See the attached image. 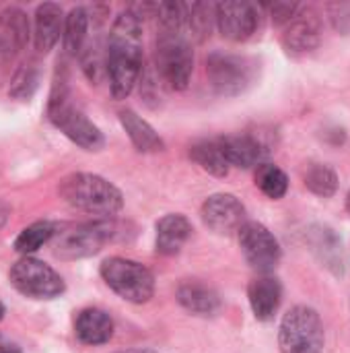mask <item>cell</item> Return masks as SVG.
<instances>
[{
    "label": "cell",
    "mask_w": 350,
    "mask_h": 353,
    "mask_svg": "<svg viewBox=\"0 0 350 353\" xmlns=\"http://www.w3.org/2000/svg\"><path fill=\"white\" fill-rule=\"evenodd\" d=\"M60 225L58 223H52V221H35L31 223L29 228H25L17 240H14V250L19 254H25L29 256L31 252L39 250L43 244H47L52 238H56Z\"/></svg>",
    "instance_id": "25"
},
{
    "label": "cell",
    "mask_w": 350,
    "mask_h": 353,
    "mask_svg": "<svg viewBox=\"0 0 350 353\" xmlns=\"http://www.w3.org/2000/svg\"><path fill=\"white\" fill-rule=\"evenodd\" d=\"M10 283L19 294L33 300H52L64 294L62 277L50 265L31 256H25L12 265Z\"/></svg>",
    "instance_id": "8"
},
{
    "label": "cell",
    "mask_w": 350,
    "mask_h": 353,
    "mask_svg": "<svg viewBox=\"0 0 350 353\" xmlns=\"http://www.w3.org/2000/svg\"><path fill=\"white\" fill-rule=\"evenodd\" d=\"M202 221L215 234H233L245 223V207L233 194H212L202 205Z\"/></svg>",
    "instance_id": "12"
},
{
    "label": "cell",
    "mask_w": 350,
    "mask_h": 353,
    "mask_svg": "<svg viewBox=\"0 0 350 353\" xmlns=\"http://www.w3.org/2000/svg\"><path fill=\"white\" fill-rule=\"evenodd\" d=\"M206 74L217 93L233 97L254 85L258 74V62L250 56L212 52L206 58Z\"/></svg>",
    "instance_id": "7"
},
{
    "label": "cell",
    "mask_w": 350,
    "mask_h": 353,
    "mask_svg": "<svg viewBox=\"0 0 350 353\" xmlns=\"http://www.w3.org/2000/svg\"><path fill=\"white\" fill-rule=\"evenodd\" d=\"M256 184L260 186V190L268 196V199H283L289 190V178L287 174L272 165V163H264L258 168V174H256Z\"/></svg>",
    "instance_id": "27"
},
{
    "label": "cell",
    "mask_w": 350,
    "mask_h": 353,
    "mask_svg": "<svg viewBox=\"0 0 350 353\" xmlns=\"http://www.w3.org/2000/svg\"><path fill=\"white\" fill-rule=\"evenodd\" d=\"M76 337L85 345H103L113 335V321L99 308H87L76 316Z\"/></svg>",
    "instance_id": "19"
},
{
    "label": "cell",
    "mask_w": 350,
    "mask_h": 353,
    "mask_svg": "<svg viewBox=\"0 0 350 353\" xmlns=\"http://www.w3.org/2000/svg\"><path fill=\"white\" fill-rule=\"evenodd\" d=\"M217 143L229 165L243 168V170L264 165L270 153L268 147L254 134H227L217 139Z\"/></svg>",
    "instance_id": "14"
},
{
    "label": "cell",
    "mask_w": 350,
    "mask_h": 353,
    "mask_svg": "<svg viewBox=\"0 0 350 353\" xmlns=\"http://www.w3.org/2000/svg\"><path fill=\"white\" fill-rule=\"evenodd\" d=\"M212 25H217L215 4H206V2L186 4V35L194 37L196 41H204L206 37H210Z\"/></svg>",
    "instance_id": "24"
},
{
    "label": "cell",
    "mask_w": 350,
    "mask_h": 353,
    "mask_svg": "<svg viewBox=\"0 0 350 353\" xmlns=\"http://www.w3.org/2000/svg\"><path fill=\"white\" fill-rule=\"evenodd\" d=\"M192 236V223L177 213L165 215L157 223V252L163 256L177 254Z\"/></svg>",
    "instance_id": "18"
},
{
    "label": "cell",
    "mask_w": 350,
    "mask_h": 353,
    "mask_svg": "<svg viewBox=\"0 0 350 353\" xmlns=\"http://www.w3.org/2000/svg\"><path fill=\"white\" fill-rule=\"evenodd\" d=\"M239 246L245 256V261L258 271V273H272L281 263V246L278 240L272 236V232L258 223V221H245L239 230Z\"/></svg>",
    "instance_id": "10"
},
{
    "label": "cell",
    "mask_w": 350,
    "mask_h": 353,
    "mask_svg": "<svg viewBox=\"0 0 350 353\" xmlns=\"http://www.w3.org/2000/svg\"><path fill=\"white\" fill-rule=\"evenodd\" d=\"M177 302L196 316H212L221 308L219 294L202 281L190 279L177 288Z\"/></svg>",
    "instance_id": "17"
},
{
    "label": "cell",
    "mask_w": 350,
    "mask_h": 353,
    "mask_svg": "<svg viewBox=\"0 0 350 353\" xmlns=\"http://www.w3.org/2000/svg\"><path fill=\"white\" fill-rule=\"evenodd\" d=\"M118 353H157L153 350H128V352H118Z\"/></svg>",
    "instance_id": "33"
},
{
    "label": "cell",
    "mask_w": 350,
    "mask_h": 353,
    "mask_svg": "<svg viewBox=\"0 0 350 353\" xmlns=\"http://www.w3.org/2000/svg\"><path fill=\"white\" fill-rule=\"evenodd\" d=\"M2 316H4V306H2V302H0V321H2Z\"/></svg>",
    "instance_id": "34"
},
{
    "label": "cell",
    "mask_w": 350,
    "mask_h": 353,
    "mask_svg": "<svg viewBox=\"0 0 350 353\" xmlns=\"http://www.w3.org/2000/svg\"><path fill=\"white\" fill-rule=\"evenodd\" d=\"M0 353H21V350H19L14 343H4V341L0 339Z\"/></svg>",
    "instance_id": "31"
},
{
    "label": "cell",
    "mask_w": 350,
    "mask_h": 353,
    "mask_svg": "<svg viewBox=\"0 0 350 353\" xmlns=\"http://www.w3.org/2000/svg\"><path fill=\"white\" fill-rule=\"evenodd\" d=\"M120 122H122L126 134L130 137L132 145L136 147V151H140V153H157V151L165 149V143L159 137V132L146 120H142L136 112L122 110L120 112Z\"/></svg>",
    "instance_id": "20"
},
{
    "label": "cell",
    "mask_w": 350,
    "mask_h": 353,
    "mask_svg": "<svg viewBox=\"0 0 350 353\" xmlns=\"http://www.w3.org/2000/svg\"><path fill=\"white\" fill-rule=\"evenodd\" d=\"M64 29V12L60 4L43 2L35 10V25H33V41L35 50L47 54L60 39Z\"/></svg>",
    "instance_id": "15"
},
{
    "label": "cell",
    "mask_w": 350,
    "mask_h": 353,
    "mask_svg": "<svg viewBox=\"0 0 350 353\" xmlns=\"http://www.w3.org/2000/svg\"><path fill=\"white\" fill-rule=\"evenodd\" d=\"M303 180H305V186L314 194L324 196V199L332 196L336 192V188H338V176H336V172L330 165H324V163H311L307 168Z\"/></svg>",
    "instance_id": "26"
},
{
    "label": "cell",
    "mask_w": 350,
    "mask_h": 353,
    "mask_svg": "<svg viewBox=\"0 0 350 353\" xmlns=\"http://www.w3.org/2000/svg\"><path fill=\"white\" fill-rule=\"evenodd\" d=\"M215 17L221 35L231 41H245L260 27L258 6L245 0H227L215 4Z\"/></svg>",
    "instance_id": "11"
},
{
    "label": "cell",
    "mask_w": 350,
    "mask_h": 353,
    "mask_svg": "<svg viewBox=\"0 0 350 353\" xmlns=\"http://www.w3.org/2000/svg\"><path fill=\"white\" fill-rule=\"evenodd\" d=\"M56 256L64 261H76L91 254H97L113 236V225L109 221H91L74 225L66 232H58Z\"/></svg>",
    "instance_id": "9"
},
{
    "label": "cell",
    "mask_w": 350,
    "mask_h": 353,
    "mask_svg": "<svg viewBox=\"0 0 350 353\" xmlns=\"http://www.w3.org/2000/svg\"><path fill=\"white\" fill-rule=\"evenodd\" d=\"M278 347L283 353L324 352V325L309 306L291 308L278 329Z\"/></svg>",
    "instance_id": "6"
},
{
    "label": "cell",
    "mask_w": 350,
    "mask_h": 353,
    "mask_svg": "<svg viewBox=\"0 0 350 353\" xmlns=\"http://www.w3.org/2000/svg\"><path fill=\"white\" fill-rule=\"evenodd\" d=\"M0 39L10 50L12 56L27 46V39H29V19H27V14L21 8L10 6V8H4L0 12Z\"/></svg>",
    "instance_id": "21"
},
{
    "label": "cell",
    "mask_w": 350,
    "mask_h": 353,
    "mask_svg": "<svg viewBox=\"0 0 350 353\" xmlns=\"http://www.w3.org/2000/svg\"><path fill=\"white\" fill-rule=\"evenodd\" d=\"M58 192L72 209L97 217H113L124 207L122 192L97 174H68L62 178Z\"/></svg>",
    "instance_id": "2"
},
{
    "label": "cell",
    "mask_w": 350,
    "mask_h": 353,
    "mask_svg": "<svg viewBox=\"0 0 350 353\" xmlns=\"http://www.w3.org/2000/svg\"><path fill=\"white\" fill-rule=\"evenodd\" d=\"M8 215H10V211H8V207L0 203V230H2V228H4V223L8 221Z\"/></svg>",
    "instance_id": "32"
},
{
    "label": "cell",
    "mask_w": 350,
    "mask_h": 353,
    "mask_svg": "<svg viewBox=\"0 0 350 353\" xmlns=\"http://www.w3.org/2000/svg\"><path fill=\"white\" fill-rule=\"evenodd\" d=\"M10 58H12L10 50H8V48L4 46V41L0 39V79H2V77H4V72H6V66H8Z\"/></svg>",
    "instance_id": "30"
},
{
    "label": "cell",
    "mask_w": 350,
    "mask_h": 353,
    "mask_svg": "<svg viewBox=\"0 0 350 353\" xmlns=\"http://www.w3.org/2000/svg\"><path fill=\"white\" fill-rule=\"evenodd\" d=\"M347 209H349V213H350V192H349V196H347Z\"/></svg>",
    "instance_id": "35"
},
{
    "label": "cell",
    "mask_w": 350,
    "mask_h": 353,
    "mask_svg": "<svg viewBox=\"0 0 350 353\" xmlns=\"http://www.w3.org/2000/svg\"><path fill=\"white\" fill-rule=\"evenodd\" d=\"M248 298H250V306L256 314L258 321H270L274 319L281 300H283V288L278 283V279L274 277H258L250 283L248 288Z\"/></svg>",
    "instance_id": "16"
},
{
    "label": "cell",
    "mask_w": 350,
    "mask_h": 353,
    "mask_svg": "<svg viewBox=\"0 0 350 353\" xmlns=\"http://www.w3.org/2000/svg\"><path fill=\"white\" fill-rule=\"evenodd\" d=\"M190 157L192 161H196L204 172L217 176V178H223L229 174V161L225 159L221 147L217 141H200V143H194L190 147Z\"/></svg>",
    "instance_id": "23"
},
{
    "label": "cell",
    "mask_w": 350,
    "mask_h": 353,
    "mask_svg": "<svg viewBox=\"0 0 350 353\" xmlns=\"http://www.w3.org/2000/svg\"><path fill=\"white\" fill-rule=\"evenodd\" d=\"M155 66L161 81L175 91H184L190 85L194 72V52L188 35L179 31H159Z\"/></svg>",
    "instance_id": "4"
},
{
    "label": "cell",
    "mask_w": 350,
    "mask_h": 353,
    "mask_svg": "<svg viewBox=\"0 0 350 353\" xmlns=\"http://www.w3.org/2000/svg\"><path fill=\"white\" fill-rule=\"evenodd\" d=\"M37 83H39V72H37V66L35 64H25L21 66L12 81H10V89H8V95L17 97V99H29L35 89H37Z\"/></svg>",
    "instance_id": "28"
},
{
    "label": "cell",
    "mask_w": 350,
    "mask_h": 353,
    "mask_svg": "<svg viewBox=\"0 0 350 353\" xmlns=\"http://www.w3.org/2000/svg\"><path fill=\"white\" fill-rule=\"evenodd\" d=\"M47 118L52 124L64 132L74 145L87 149V151H99L105 145L103 132L68 99V87L66 77L60 74V81H54L50 101H47Z\"/></svg>",
    "instance_id": "3"
},
{
    "label": "cell",
    "mask_w": 350,
    "mask_h": 353,
    "mask_svg": "<svg viewBox=\"0 0 350 353\" xmlns=\"http://www.w3.org/2000/svg\"><path fill=\"white\" fill-rule=\"evenodd\" d=\"M322 39V23L320 17L314 10H303L287 23V29L283 33V46L287 54L291 56H305L314 52L320 46Z\"/></svg>",
    "instance_id": "13"
},
{
    "label": "cell",
    "mask_w": 350,
    "mask_h": 353,
    "mask_svg": "<svg viewBox=\"0 0 350 353\" xmlns=\"http://www.w3.org/2000/svg\"><path fill=\"white\" fill-rule=\"evenodd\" d=\"M299 8L301 6L295 4V2H274L270 6V12H272V19H274L276 25H287L299 12Z\"/></svg>",
    "instance_id": "29"
},
{
    "label": "cell",
    "mask_w": 350,
    "mask_h": 353,
    "mask_svg": "<svg viewBox=\"0 0 350 353\" xmlns=\"http://www.w3.org/2000/svg\"><path fill=\"white\" fill-rule=\"evenodd\" d=\"M105 74L116 99H126L142 74V23L134 10L118 14L105 43Z\"/></svg>",
    "instance_id": "1"
},
{
    "label": "cell",
    "mask_w": 350,
    "mask_h": 353,
    "mask_svg": "<svg viewBox=\"0 0 350 353\" xmlns=\"http://www.w3.org/2000/svg\"><path fill=\"white\" fill-rule=\"evenodd\" d=\"M103 281L111 292H116L122 300L132 304H144L155 294V277L153 273L130 259L111 256L103 261L99 269Z\"/></svg>",
    "instance_id": "5"
},
{
    "label": "cell",
    "mask_w": 350,
    "mask_h": 353,
    "mask_svg": "<svg viewBox=\"0 0 350 353\" xmlns=\"http://www.w3.org/2000/svg\"><path fill=\"white\" fill-rule=\"evenodd\" d=\"M87 31H89V12L83 6L72 8L64 17V29H62V41L66 54L70 56L80 54L87 39Z\"/></svg>",
    "instance_id": "22"
}]
</instances>
